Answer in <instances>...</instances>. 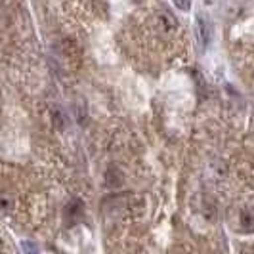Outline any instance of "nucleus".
Masks as SVG:
<instances>
[{"label": "nucleus", "mask_w": 254, "mask_h": 254, "mask_svg": "<svg viewBox=\"0 0 254 254\" xmlns=\"http://www.w3.org/2000/svg\"><path fill=\"white\" fill-rule=\"evenodd\" d=\"M21 249H23V253L25 254H40L38 253V249H37V245H35V243H31V241L21 243Z\"/></svg>", "instance_id": "7ed1b4c3"}, {"label": "nucleus", "mask_w": 254, "mask_h": 254, "mask_svg": "<svg viewBox=\"0 0 254 254\" xmlns=\"http://www.w3.org/2000/svg\"><path fill=\"white\" fill-rule=\"evenodd\" d=\"M197 38H199L203 48H206L210 44L212 29H210V23L206 21V17H197Z\"/></svg>", "instance_id": "f257e3e1"}, {"label": "nucleus", "mask_w": 254, "mask_h": 254, "mask_svg": "<svg viewBox=\"0 0 254 254\" xmlns=\"http://www.w3.org/2000/svg\"><path fill=\"white\" fill-rule=\"evenodd\" d=\"M163 23H165V27L166 29H176L178 27V21H176V17L172 15L170 12H163Z\"/></svg>", "instance_id": "f03ea898"}, {"label": "nucleus", "mask_w": 254, "mask_h": 254, "mask_svg": "<svg viewBox=\"0 0 254 254\" xmlns=\"http://www.w3.org/2000/svg\"><path fill=\"white\" fill-rule=\"evenodd\" d=\"M191 2H193V0H174V6L178 8L180 12H190Z\"/></svg>", "instance_id": "20e7f679"}]
</instances>
